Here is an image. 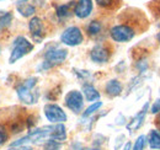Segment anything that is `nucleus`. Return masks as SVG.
Segmentation results:
<instances>
[{"instance_id":"nucleus-29","label":"nucleus","mask_w":160,"mask_h":150,"mask_svg":"<svg viewBox=\"0 0 160 150\" xmlns=\"http://www.w3.org/2000/svg\"><path fill=\"white\" fill-rule=\"evenodd\" d=\"M26 0H18V2H25Z\"/></svg>"},{"instance_id":"nucleus-24","label":"nucleus","mask_w":160,"mask_h":150,"mask_svg":"<svg viewBox=\"0 0 160 150\" xmlns=\"http://www.w3.org/2000/svg\"><path fill=\"white\" fill-rule=\"evenodd\" d=\"M96 2L102 8H110L115 4V0H96Z\"/></svg>"},{"instance_id":"nucleus-16","label":"nucleus","mask_w":160,"mask_h":150,"mask_svg":"<svg viewBox=\"0 0 160 150\" xmlns=\"http://www.w3.org/2000/svg\"><path fill=\"white\" fill-rule=\"evenodd\" d=\"M18 10H19V12H20L21 15L25 16V18L33 15L35 11H36L35 6H33V5H30V4H27V2H19Z\"/></svg>"},{"instance_id":"nucleus-8","label":"nucleus","mask_w":160,"mask_h":150,"mask_svg":"<svg viewBox=\"0 0 160 150\" xmlns=\"http://www.w3.org/2000/svg\"><path fill=\"white\" fill-rule=\"evenodd\" d=\"M28 27H30V32H31V36L33 38V41L37 43H41L42 39L44 38V28H43L42 20L40 18H33L30 21Z\"/></svg>"},{"instance_id":"nucleus-10","label":"nucleus","mask_w":160,"mask_h":150,"mask_svg":"<svg viewBox=\"0 0 160 150\" xmlns=\"http://www.w3.org/2000/svg\"><path fill=\"white\" fill-rule=\"evenodd\" d=\"M92 11V1L91 0H79L74 8V14L79 19L88 18Z\"/></svg>"},{"instance_id":"nucleus-2","label":"nucleus","mask_w":160,"mask_h":150,"mask_svg":"<svg viewBox=\"0 0 160 150\" xmlns=\"http://www.w3.org/2000/svg\"><path fill=\"white\" fill-rule=\"evenodd\" d=\"M32 49H33V44L27 38L22 37V36L18 37L14 41L11 54H10V58H9V63H11V64L15 63L16 60H19L23 56L28 54Z\"/></svg>"},{"instance_id":"nucleus-11","label":"nucleus","mask_w":160,"mask_h":150,"mask_svg":"<svg viewBox=\"0 0 160 150\" xmlns=\"http://www.w3.org/2000/svg\"><path fill=\"white\" fill-rule=\"evenodd\" d=\"M147 110H148V103H145V106L143 107V110L138 112L133 118L132 121L127 124V129L129 132H134L137 129H139L140 127L143 126L144 123V119H145V116H147Z\"/></svg>"},{"instance_id":"nucleus-6","label":"nucleus","mask_w":160,"mask_h":150,"mask_svg":"<svg viewBox=\"0 0 160 150\" xmlns=\"http://www.w3.org/2000/svg\"><path fill=\"white\" fill-rule=\"evenodd\" d=\"M44 116L51 123H63L67 121V114L56 103H48L44 106Z\"/></svg>"},{"instance_id":"nucleus-14","label":"nucleus","mask_w":160,"mask_h":150,"mask_svg":"<svg viewBox=\"0 0 160 150\" xmlns=\"http://www.w3.org/2000/svg\"><path fill=\"white\" fill-rule=\"evenodd\" d=\"M82 94L85 96L86 101H90V102H94V101H98L100 98V94L99 91L90 84H85L82 86Z\"/></svg>"},{"instance_id":"nucleus-9","label":"nucleus","mask_w":160,"mask_h":150,"mask_svg":"<svg viewBox=\"0 0 160 150\" xmlns=\"http://www.w3.org/2000/svg\"><path fill=\"white\" fill-rule=\"evenodd\" d=\"M90 58H91L92 62L102 64V63H106V62L108 60V58H110V52H108V49H107L106 47L98 44V46H95V47L91 49V52H90Z\"/></svg>"},{"instance_id":"nucleus-18","label":"nucleus","mask_w":160,"mask_h":150,"mask_svg":"<svg viewBox=\"0 0 160 150\" xmlns=\"http://www.w3.org/2000/svg\"><path fill=\"white\" fill-rule=\"evenodd\" d=\"M12 16L8 11H0V28H5L10 25Z\"/></svg>"},{"instance_id":"nucleus-19","label":"nucleus","mask_w":160,"mask_h":150,"mask_svg":"<svg viewBox=\"0 0 160 150\" xmlns=\"http://www.w3.org/2000/svg\"><path fill=\"white\" fill-rule=\"evenodd\" d=\"M145 144H147V137L145 135H139L136 139V143H134L132 150H144Z\"/></svg>"},{"instance_id":"nucleus-28","label":"nucleus","mask_w":160,"mask_h":150,"mask_svg":"<svg viewBox=\"0 0 160 150\" xmlns=\"http://www.w3.org/2000/svg\"><path fill=\"white\" fill-rule=\"evenodd\" d=\"M157 124H158V127L160 128V116L158 117V119H157Z\"/></svg>"},{"instance_id":"nucleus-1","label":"nucleus","mask_w":160,"mask_h":150,"mask_svg":"<svg viewBox=\"0 0 160 150\" xmlns=\"http://www.w3.org/2000/svg\"><path fill=\"white\" fill-rule=\"evenodd\" d=\"M36 85H37V78H30L18 86L16 92L23 103L33 105L38 101L40 92L36 89Z\"/></svg>"},{"instance_id":"nucleus-17","label":"nucleus","mask_w":160,"mask_h":150,"mask_svg":"<svg viewBox=\"0 0 160 150\" xmlns=\"http://www.w3.org/2000/svg\"><path fill=\"white\" fill-rule=\"evenodd\" d=\"M102 30V25L99 21H91L88 26V33L90 36H98Z\"/></svg>"},{"instance_id":"nucleus-25","label":"nucleus","mask_w":160,"mask_h":150,"mask_svg":"<svg viewBox=\"0 0 160 150\" xmlns=\"http://www.w3.org/2000/svg\"><path fill=\"white\" fill-rule=\"evenodd\" d=\"M152 113H159L160 112V98H158V100H155L154 101V103L152 105Z\"/></svg>"},{"instance_id":"nucleus-21","label":"nucleus","mask_w":160,"mask_h":150,"mask_svg":"<svg viewBox=\"0 0 160 150\" xmlns=\"http://www.w3.org/2000/svg\"><path fill=\"white\" fill-rule=\"evenodd\" d=\"M69 9H70V4L68 5H60L57 9V15L59 19H65L69 16Z\"/></svg>"},{"instance_id":"nucleus-26","label":"nucleus","mask_w":160,"mask_h":150,"mask_svg":"<svg viewBox=\"0 0 160 150\" xmlns=\"http://www.w3.org/2000/svg\"><path fill=\"white\" fill-rule=\"evenodd\" d=\"M9 150H32L28 145H21V147H11Z\"/></svg>"},{"instance_id":"nucleus-22","label":"nucleus","mask_w":160,"mask_h":150,"mask_svg":"<svg viewBox=\"0 0 160 150\" xmlns=\"http://www.w3.org/2000/svg\"><path fill=\"white\" fill-rule=\"evenodd\" d=\"M60 149V143L53 139H48L44 143V150H59Z\"/></svg>"},{"instance_id":"nucleus-3","label":"nucleus","mask_w":160,"mask_h":150,"mask_svg":"<svg viewBox=\"0 0 160 150\" xmlns=\"http://www.w3.org/2000/svg\"><path fill=\"white\" fill-rule=\"evenodd\" d=\"M68 57V51L63 48H51L44 53V62L42 63L43 69H49L62 64Z\"/></svg>"},{"instance_id":"nucleus-15","label":"nucleus","mask_w":160,"mask_h":150,"mask_svg":"<svg viewBox=\"0 0 160 150\" xmlns=\"http://www.w3.org/2000/svg\"><path fill=\"white\" fill-rule=\"evenodd\" d=\"M147 140L149 143V147L153 150H160V131L158 129L150 131Z\"/></svg>"},{"instance_id":"nucleus-23","label":"nucleus","mask_w":160,"mask_h":150,"mask_svg":"<svg viewBox=\"0 0 160 150\" xmlns=\"http://www.w3.org/2000/svg\"><path fill=\"white\" fill-rule=\"evenodd\" d=\"M6 139H8V133H6V129H5V127H4V126H1V124H0V145H1V144H4V143L6 142Z\"/></svg>"},{"instance_id":"nucleus-5","label":"nucleus","mask_w":160,"mask_h":150,"mask_svg":"<svg viewBox=\"0 0 160 150\" xmlns=\"http://www.w3.org/2000/svg\"><path fill=\"white\" fill-rule=\"evenodd\" d=\"M82 33L80 31V28L75 27V26H72V27H68L60 36V41L67 44V46H70V47H74V46H79L80 43L82 42Z\"/></svg>"},{"instance_id":"nucleus-13","label":"nucleus","mask_w":160,"mask_h":150,"mask_svg":"<svg viewBox=\"0 0 160 150\" xmlns=\"http://www.w3.org/2000/svg\"><path fill=\"white\" fill-rule=\"evenodd\" d=\"M105 89H106V94L108 95V96L116 97V96L121 95V92H122V84H121L118 80L112 79V80H110L106 84V88Z\"/></svg>"},{"instance_id":"nucleus-27","label":"nucleus","mask_w":160,"mask_h":150,"mask_svg":"<svg viewBox=\"0 0 160 150\" xmlns=\"http://www.w3.org/2000/svg\"><path fill=\"white\" fill-rule=\"evenodd\" d=\"M123 150H131V143H127V144L124 145Z\"/></svg>"},{"instance_id":"nucleus-7","label":"nucleus","mask_w":160,"mask_h":150,"mask_svg":"<svg viewBox=\"0 0 160 150\" xmlns=\"http://www.w3.org/2000/svg\"><path fill=\"white\" fill-rule=\"evenodd\" d=\"M65 106L74 113H79L84 106L82 94L78 90H72L65 96Z\"/></svg>"},{"instance_id":"nucleus-4","label":"nucleus","mask_w":160,"mask_h":150,"mask_svg":"<svg viewBox=\"0 0 160 150\" xmlns=\"http://www.w3.org/2000/svg\"><path fill=\"white\" fill-rule=\"evenodd\" d=\"M110 35H111V38L113 41L120 42V43H124V42H129L132 38L134 37L136 32L128 25H117V26L111 28Z\"/></svg>"},{"instance_id":"nucleus-12","label":"nucleus","mask_w":160,"mask_h":150,"mask_svg":"<svg viewBox=\"0 0 160 150\" xmlns=\"http://www.w3.org/2000/svg\"><path fill=\"white\" fill-rule=\"evenodd\" d=\"M51 139L57 140V142H64L67 139V129L64 127V124L57 123L54 126H52V132H51Z\"/></svg>"},{"instance_id":"nucleus-20","label":"nucleus","mask_w":160,"mask_h":150,"mask_svg":"<svg viewBox=\"0 0 160 150\" xmlns=\"http://www.w3.org/2000/svg\"><path fill=\"white\" fill-rule=\"evenodd\" d=\"M101 106H102V102H100V101H98V102H95V103H92L90 107H88L86 108V111L82 113V117L84 118H86V117H89V116H91L92 113H95L99 108H100Z\"/></svg>"}]
</instances>
